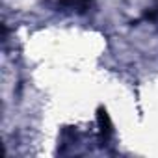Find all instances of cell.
I'll list each match as a JSON object with an SVG mask.
<instances>
[{
    "label": "cell",
    "instance_id": "obj_1",
    "mask_svg": "<svg viewBox=\"0 0 158 158\" xmlns=\"http://www.w3.org/2000/svg\"><path fill=\"white\" fill-rule=\"evenodd\" d=\"M91 0H56V8L67 13H76V15H84L91 8Z\"/></svg>",
    "mask_w": 158,
    "mask_h": 158
},
{
    "label": "cell",
    "instance_id": "obj_2",
    "mask_svg": "<svg viewBox=\"0 0 158 158\" xmlns=\"http://www.w3.org/2000/svg\"><path fill=\"white\" fill-rule=\"evenodd\" d=\"M97 125H99L101 138L104 141H108L112 138V134H114V125H112V119H110V114L106 112V108L97 110Z\"/></svg>",
    "mask_w": 158,
    "mask_h": 158
}]
</instances>
